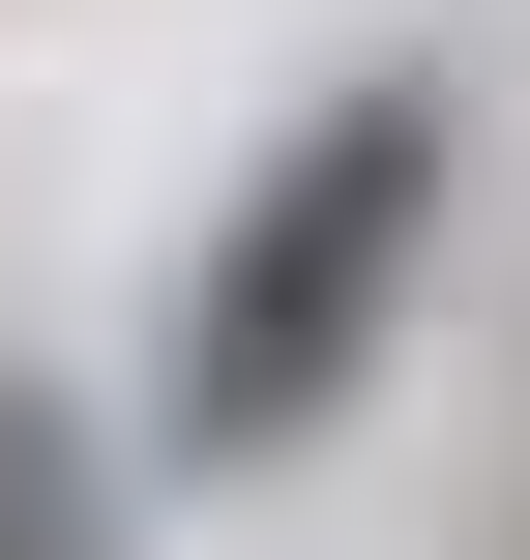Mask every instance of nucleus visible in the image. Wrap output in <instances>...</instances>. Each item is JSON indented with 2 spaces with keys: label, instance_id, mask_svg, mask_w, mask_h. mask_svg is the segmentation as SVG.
Returning a JSON list of instances; mask_svg holds the SVG:
<instances>
[{
  "label": "nucleus",
  "instance_id": "nucleus-1",
  "mask_svg": "<svg viewBox=\"0 0 530 560\" xmlns=\"http://www.w3.org/2000/svg\"><path fill=\"white\" fill-rule=\"evenodd\" d=\"M413 236H443V89L384 59V89H325V118L236 177V236H207V295H177V443H207V472L325 443V413L384 384V325H413Z\"/></svg>",
  "mask_w": 530,
  "mask_h": 560
},
{
  "label": "nucleus",
  "instance_id": "nucleus-2",
  "mask_svg": "<svg viewBox=\"0 0 530 560\" xmlns=\"http://www.w3.org/2000/svg\"><path fill=\"white\" fill-rule=\"evenodd\" d=\"M0 560H118V472H89L30 384H0Z\"/></svg>",
  "mask_w": 530,
  "mask_h": 560
}]
</instances>
